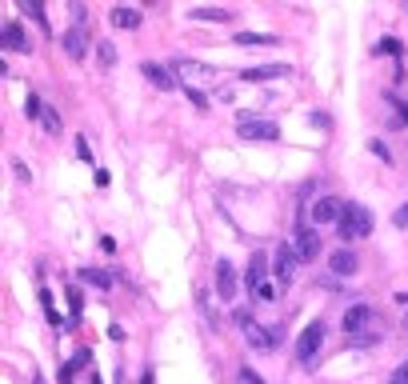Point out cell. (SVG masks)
I'll list each match as a JSON object with an SVG mask.
<instances>
[{"instance_id": "obj_32", "label": "cell", "mask_w": 408, "mask_h": 384, "mask_svg": "<svg viewBox=\"0 0 408 384\" xmlns=\"http://www.w3.org/2000/svg\"><path fill=\"white\" fill-rule=\"evenodd\" d=\"M392 104H396V109H400V116H404V120H408V104H404V100H400V97H392Z\"/></svg>"}, {"instance_id": "obj_18", "label": "cell", "mask_w": 408, "mask_h": 384, "mask_svg": "<svg viewBox=\"0 0 408 384\" xmlns=\"http://www.w3.org/2000/svg\"><path fill=\"white\" fill-rule=\"evenodd\" d=\"M109 20H112V28H120V32H136V28H140V13H136V8H112Z\"/></svg>"}, {"instance_id": "obj_33", "label": "cell", "mask_w": 408, "mask_h": 384, "mask_svg": "<svg viewBox=\"0 0 408 384\" xmlns=\"http://www.w3.org/2000/svg\"><path fill=\"white\" fill-rule=\"evenodd\" d=\"M140 384H152V372H144V376H140Z\"/></svg>"}, {"instance_id": "obj_20", "label": "cell", "mask_w": 408, "mask_h": 384, "mask_svg": "<svg viewBox=\"0 0 408 384\" xmlns=\"http://www.w3.org/2000/svg\"><path fill=\"white\" fill-rule=\"evenodd\" d=\"M80 280L92 285V288H100V292H109V288H112V276L104 273V268H80Z\"/></svg>"}, {"instance_id": "obj_23", "label": "cell", "mask_w": 408, "mask_h": 384, "mask_svg": "<svg viewBox=\"0 0 408 384\" xmlns=\"http://www.w3.org/2000/svg\"><path fill=\"white\" fill-rule=\"evenodd\" d=\"M97 56H100V68H112L116 64V44L112 40H97Z\"/></svg>"}, {"instance_id": "obj_11", "label": "cell", "mask_w": 408, "mask_h": 384, "mask_svg": "<svg viewBox=\"0 0 408 384\" xmlns=\"http://www.w3.org/2000/svg\"><path fill=\"white\" fill-rule=\"evenodd\" d=\"M64 52H68V61H85L88 56V28L85 25H73V28H64V37H61Z\"/></svg>"}, {"instance_id": "obj_2", "label": "cell", "mask_w": 408, "mask_h": 384, "mask_svg": "<svg viewBox=\"0 0 408 384\" xmlns=\"http://www.w3.org/2000/svg\"><path fill=\"white\" fill-rule=\"evenodd\" d=\"M173 73L176 80L188 88V92H200V88H221V68H212L204 61H173Z\"/></svg>"}, {"instance_id": "obj_17", "label": "cell", "mask_w": 408, "mask_h": 384, "mask_svg": "<svg viewBox=\"0 0 408 384\" xmlns=\"http://www.w3.org/2000/svg\"><path fill=\"white\" fill-rule=\"evenodd\" d=\"M197 304H200V312H204V324H209L212 333H221V312H216V304H212V297H209V288H197Z\"/></svg>"}, {"instance_id": "obj_9", "label": "cell", "mask_w": 408, "mask_h": 384, "mask_svg": "<svg viewBox=\"0 0 408 384\" xmlns=\"http://www.w3.org/2000/svg\"><path fill=\"white\" fill-rule=\"evenodd\" d=\"M140 73H144V80H149L152 88H161V92H173L180 80H176L173 64H156V61H140Z\"/></svg>"}, {"instance_id": "obj_28", "label": "cell", "mask_w": 408, "mask_h": 384, "mask_svg": "<svg viewBox=\"0 0 408 384\" xmlns=\"http://www.w3.org/2000/svg\"><path fill=\"white\" fill-rule=\"evenodd\" d=\"M240 384H264V380H260L252 368H240Z\"/></svg>"}, {"instance_id": "obj_6", "label": "cell", "mask_w": 408, "mask_h": 384, "mask_svg": "<svg viewBox=\"0 0 408 384\" xmlns=\"http://www.w3.org/2000/svg\"><path fill=\"white\" fill-rule=\"evenodd\" d=\"M236 324H240V333L248 336V345L256 348V352H268L272 345H276V333H268V328H260L256 321H252V312L248 309H236V316H233Z\"/></svg>"}, {"instance_id": "obj_14", "label": "cell", "mask_w": 408, "mask_h": 384, "mask_svg": "<svg viewBox=\"0 0 408 384\" xmlns=\"http://www.w3.org/2000/svg\"><path fill=\"white\" fill-rule=\"evenodd\" d=\"M245 285H248V292H252V297H260V288L268 285V256H252V261H248V268H245Z\"/></svg>"}, {"instance_id": "obj_22", "label": "cell", "mask_w": 408, "mask_h": 384, "mask_svg": "<svg viewBox=\"0 0 408 384\" xmlns=\"http://www.w3.org/2000/svg\"><path fill=\"white\" fill-rule=\"evenodd\" d=\"M236 44H245V49H248V44H280V37H268V32H236Z\"/></svg>"}, {"instance_id": "obj_27", "label": "cell", "mask_w": 408, "mask_h": 384, "mask_svg": "<svg viewBox=\"0 0 408 384\" xmlns=\"http://www.w3.org/2000/svg\"><path fill=\"white\" fill-rule=\"evenodd\" d=\"M76 156H80L85 164H92V152H88V140L85 137H76Z\"/></svg>"}, {"instance_id": "obj_13", "label": "cell", "mask_w": 408, "mask_h": 384, "mask_svg": "<svg viewBox=\"0 0 408 384\" xmlns=\"http://www.w3.org/2000/svg\"><path fill=\"white\" fill-rule=\"evenodd\" d=\"M292 73V64H256V68H245L240 73V80H248V85H264V80H280V76Z\"/></svg>"}, {"instance_id": "obj_19", "label": "cell", "mask_w": 408, "mask_h": 384, "mask_svg": "<svg viewBox=\"0 0 408 384\" xmlns=\"http://www.w3.org/2000/svg\"><path fill=\"white\" fill-rule=\"evenodd\" d=\"M188 20H204V25H228V20H233V13H228V8H192V13H188Z\"/></svg>"}, {"instance_id": "obj_16", "label": "cell", "mask_w": 408, "mask_h": 384, "mask_svg": "<svg viewBox=\"0 0 408 384\" xmlns=\"http://www.w3.org/2000/svg\"><path fill=\"white\" fill-rule=\"evenodd\" d=\"M328 268H333V276H352L360 268L357 252H348V248H340V252H333L328 256Z\"/></svg>"}, {"instance_id": "obj_10", "label": "cell", "mask_w": 408, "mask_h": 384, "mask_svg": "<svg viewBox=\"0 0 408 384\" xmlns=\"http://www.w3.org/2000/svg\"><path fill=\"white\" fill-rule=\"evenodd\" d=\"M345 200H336V197H321V200H312V224H340V216H345Z\"/></svg>"}, {"instance_id": "obj_15", "label": "cell", "mask_w": 408, "mask_h": 384, "mask_svg": "<svg viewBox=\"0 0 408 384\" xmlns=\"http://www.w3.org/2000/svg\"><path fill=\"white\" fill-rule=\"evenodd\" d=\"M0 49L4 52H32V37L20 25H4L0 28Z\"/></svg>"}, {"instance_id": "obj_8", "label": "cell", "mask_w": 408, "mask_h": 384, "mask_svg": "<svg viewBox=\"0 0 408 384\" xmlns=\"http://www.w3.org/2000/svg\"><path fill=\"white\" fill-rule=\"evenodd\" d=\"M292 248H297L300 264H304V261H321V233H316L312 224H297V233H292Z\"/></svg>"}, {"instance_id": "obj_24", "label": "cell", "mask_w": 408, "mask_h": 384, "mask_svg": "<svg viewBox=\"0 0 408 384\" xmlns=\"http://www.w3.org/2000/svg\"><path fill=\"white\" fill-rule=\"evenodd\" d=\"M20 13L32 16V20H40V25H44V8H40V4H28V0H20Z\"/></svg>"}, {"instance_id": "obj_29", "label": "cell", "mask_w": 408, "mask_h": 384, "mask_svg": "<svg viewBox=\"0 0 408 384\" xmlns=\"http://www.w3.org/2000/svg\"><path fill=\"white\" fill-rule=\"evenodd\" d=\"M392 384H408V360H404V364H400V368L392 372Z\"/></svg>"}, {"instance_id": "obj_21", "label": "cell", "mask_w": 408, "mask_h": 384, "mask_svg": "<svg viewBox=\"0 0 408 384\" xmlns=\"http://www.w3.org/2000/svg\"><path fill=\"white\" fill-rule=\"evenodd\" d=\"M40 124H44V132H52V137H61V132H64L61 112H56V109H49V104H44V112H40Z\"/></svg>"}, {"instance_id": "obj_3", "label": "cell", "mask_w": 408, "mask_h": 384, "mask_svg": "<svg viewBox=\"0 0 408 384\" xmlns=\"http://www.w3.org/2000/svg\"><path fill=\"white\" fill-rule=\"evenodd\" d=\"M336 233H340V240H360V236H369L372 233V212L364 209V204H348L340 224H336Z\"/></svg>"}, {"instance_id": "obj_31", "label": "cell", "mask_w": 408, "mask_h": 384, "mask_svg": "<svg viewBox=\"0 0 408 384\" xmlns=\"http://www.w3.org/2000/svg\"><path fill=\"white\" fill-rule=\"evenodd\" d=\"M85 16H88V8H85V4H73V20H76V25H80Z\"/></svg>"}, {"instance_id": "obj_34", "label": "cell", "mask_w": 408, "mask_h": 384, "mask_svg": "<svg viewBox=\"0 0 408 384\" xmlns=\"http://www.w3.org/2000/svg\"><path fill=\"white\" fill-rule=\"evenodd\" d=\"M404 324H408V316H404Z\"/></svg>"}, {"instance_id": "obj_5", "label": "cell", "mask_w": 408, "mask_h": 384, "mask_svg": "<svg viewBox=\"0 0 408 384\" xmlns=\"http://www.w3.org/2000/svg\"><path fill=\"white\" fill-rule=\"evenodd\" d=\"M324 336H328L324 321H309L304 328H300V336H297V360L300 364H312V357H316L321 345H324Z\"/></svg>"}, {"instance_id": "obj_7", "label": "cell", "mask_w": 408, "mask_h": 384, "mask_svg": "<svg viewBox=\"0 0 408 384\" xmlns=\"http://www.w3.org/2000/svg\"><path fill=\"white\" fill-rule=\"evenodd\" d=\"M297 268H300L297 248H292V240H285V244L272 252V276H276V285H288V280L297 276Z\"/></svg>"}, {"instance_id": "obj_26", "label": "cell", "mask_w": 408, "mask_h": 384, "mask_svg": "<svg viewBox=\"0 0 408 384\" xmlns=\"http://www.w3.org/2000/svg\"><path fill=\"white\" fill-rule=\"evenodd\" d=\"M369 149H372V152H376V156H381V161H384V164H392V152L384 149V140H372Z\"/></svg>"}, {"instance_id": "obj_25", "label": "cell", "mask_w": 408, "mask_h": 384, "mask_svg": "<svg viewBox=\"0 0 408 384\" xmlns=\"http://www.w3.org/2000/svg\"><path fill=\"white\" fill-rule=\"evenodd\" d=\"M392 224H396V228H408V200H404V204H400V209L392 212Z\"/></svg>"}, {"instance_id": "obj_12", "label": "cell", "mask_w": 408, "mask_h": 384, "mask_svg": "<svg viewBox=\"0 0 408 384\" xmlns=\"http://www.w3.org/2000/svg\"><path fill=\"white\" fill-rule=\"evenodd\" d=\"M216 292H221V300H233L240 292V276H236V264L228 256L216 261Z\"/></svg>"}, {"instance_id": "obj_1", "label": "cell", "mask_w": 408, "mask_h": 384, "mask_svg": "<svg viewBox=\"0 0 408 384\" xmlns=\"http://www.w3.org/2000/svg\"><path fill=\"white\" fill-rule=\"evenodd\" d=\"M340 324H345V333L352 336V345H360V348H369L381 340V312L372 309V304H352Z\"/></svg>"}, {"instance_id": "obj_4", "label": "cell", "mask_w": 408, "mask_h": 384, "mask_svg": "<svg viewBox=\"0 0 408 384\" xmlns=\"http://www.w3.org/2000/svg\"><path fill=\"white\" fill-rule=\"evenodd\" d=\"M236 137L240 140H280V124L276 120H260L252 112H240L236 120Z\"/></svg>"}, {"instance_id": "obj_30", "label": "cell", "mask_w": 408, "mask_h": 384, "mask_svg": "<svg viewBox=\"0 0 408 384\" xmlns=\"http://www.w3.org/2000/svg\"><path fill=\"white\" fill-rule=\"evenodd\" d=\"M260 300H276V280H268V285L260 288Z\"/></svg>"}]
</instances>
